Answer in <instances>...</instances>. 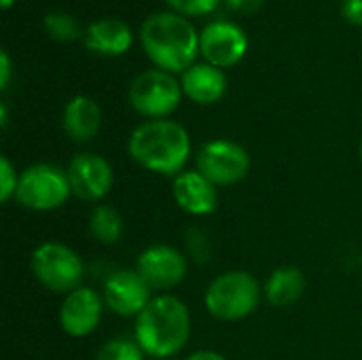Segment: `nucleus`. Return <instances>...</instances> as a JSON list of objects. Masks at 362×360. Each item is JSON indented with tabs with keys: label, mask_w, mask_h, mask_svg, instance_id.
Wrapping results in <instances>:
<instances>
[{
	"label": "nucleus",
	"mask_w": 362,
	"mask_h": 360,
	"mask_svg": "<svg viewBox=\"0 0 362 360\" xmlns=\"http://www.w3.org/2000/svg\"><path fill=\"white\" fill-rule=\"evenodd\" d=\"M132 159L155 174L178 176L191 155L189 132L170 119H155L138 125L127 142Z\"/></svg>",
	"instance_id": "obj_1"
},
{
	"label": "nucleus",
	"mask_w": 362,
	"mask_h": 360,
	"mask_svg": "<svg viewBox=\"0 0 362 360\" xmlns=\"http://www.w3.org/2000/svg\"><path fill=\"white\" fill-rule=\"evenodd\" d=\"M146 55L159 70L185 72L199 53V34L193 23L178 13H153L140 28Z\"/></svg>",
	"instance_id": "obj_2"
},
{
	"label": "nucleus",
	"mask_w": 362,
	"mask_h": 360,
	"mask_svg": "<svg viewBox=\"0 0 362 360\" xmlns=\"http://www.w3.org/2000/svg\"><path fill=\"white\" fill-rule=\"evenodd\" d=\"M191 335L189 308L172 295L153 297L136 318V342L144 354L168 359L178 354Z\"/></svg>",
	"instance_id": "obj_3"
},
{
	"label": "nucleus",
	"mask_w": 362,
	"mask_h": 360,
	"mask_svg": "<svg viewBox=\"0 0 362 360\" xmlns=\"http://www.w3.org/2000/svg\"><path fill=\"white\" fill-rule=\"evenodd\" d=\"M259 301L261 286L257 278L244 269L225 272L214 278L204 297L206 310L223 323H235L250 316L259 308Z\"/></svg>",
	"instance_id": "obj_4"
},
{
	"label": "nucleus",
	"mask_w": 362,
	"mask_h": 360,
	"mask_svg": "<svg viewBox=\"0 0 362 360\" xmlns=\"http://www.w3.org/2000/svg\"><path fill=\"white\" fill-rule=\"evenodd\" d=\"M72 195L68 172L51 163L30 166L19 174L15 199L34 212H49L62 208Z\"/></svg>",
	"instance_id": "obj_5"
},
{
	"label": "nucleus",
	"mask_w": 362,
	"mask_h": 360,
	"mask_svg": "<svg viewBox=\"0 0 362 360\" xmlns=\"http://www.w3.org/2000/svg\"><path fill=\"white\" fill-rule=\"evenodd\" d=\"M32 274L53 293H72L81 286L85 265L81 257L59 242H45L32 252Z\"/></svg>",
	"instance_id": "obj_6"
},
{
	"label": "nucleus",
	"mask_w": 362,
	"mask_h": 360,
	"mask_svg": "<svg viewBox=\"0 0 362 360\" xmlns=\"http://www.w3.org/2000/svg\"><path fill=\"white\" fill-rule=\"evenodd\" d=\"M127 95L132 108L138 115L155 121V119H165L178 108L182 100V85L172 76V72L159 68L144 70L132 81Z\"/></svg>",
	"instance_id": "obj_7"
},
{
	"label": "nucleus",
	"mask_w": 362,
	"mask_h": 360,
	"mask_svg": "<svg viewBox=\"0 0 362 360\" xmlns=\"http://www.w3.org/2000/svg\"><path fill=\"white\" fill-rule=\"evenodd\" d=\"M250 170L248 151L233 140L206 142L197 153V172L216 187H229L246 178Z\"/></svg>",
	"instance_id": "obj_8"
},
{
	"label": "nucleus",
	"mask_w": 362,
	"mask_h": 360,
	"mask_svg": "<svg viewBox=\"0 0 362 360\" xmlns=\"http://www.w3.org/2000/svg\"><path fill=\"white\" fill-rule=\"evenodd\" d=\"M248 38L231 21H212L199 34V53L206 64L216 68H231L240 64L246 55Z\"/></svg>",
	"instance_id": "obj_9"
},
{
	"label": "nucleus",
	"mask_w": 362,
	"mask_h": 360,
	"mask_svg": "<svg viewBox=\"0 0 362 360\" xmlns=\"http://www.w3.org/2000/svg\"><path fill=\"white\" fill-rule=\"evenodd\" d=\"M136 269L153 291H168L185 280L187 257L174 246L155 244L140 252Z\"/></svg>",
	"instance_id": "obj_10"
},
{
	"label": "nucleus",
	"mask_w": 362,
	"mask_h": 360,
	"mask_svg": "<svg viewBox=\"0 0 362 360\" xmlns=\"http://www.w3.org/2000/svg\"><path fill=\"white\" fill-rule=\"evenodd\" d=\"M104 303L119 316H140L151 303L153 289L138 274V269H119L104 282Z\"/></svg>",
	"instance_id": "obj_11"
},
{
	"label": "nucleus",
	"mask_w": 362,
	"mask_h": 360,
	"mask_svg": "<svg viewBox=\"0 0 362 360\" xmlns=\"http://www.w3.org/2000/svg\"><path fill=\"white\" fill-rule=\"evenodd\" d=\"M72 193L85 202H98L112 189L115 176L110 163L95 153H81L68 166Z\"/></svg>",
	"instance_id": "obj_12"
},
{
	"label": "nucleus",
	"mask_w": 362,
	"mask_h": 360,
	"mask_svg": "<svg viewBox=\"0 0 362 360\" xmlns=\"http://www.w3.org/2000/svg\"><path fill=\"white\" fill-rule=\"evenodd\" d=\"M104 297H100L93 289L78 286L76 291L68 293L59 308V325L64 333L70 337H87L91 335L102 318Z\"/></svg>",
	"instance_id": "obj_13"
},
{
	"label": "nucleus",
	"mask_w": 362,
	"mask_h": 360,
	"mask_svg": "<svg viewBox=\"0 0 362 360\" xmlns=\"http://www.w3.org/2000/svg\"><path fill=\"white\" fill-rule=\"evenodd\" d=\"M172 193L180 210L191 216H208L218 206V187L197 170H185L174 176Z\"/></svg>",
	"instance_id": "obj_14"
},
{
	"label": "nucleus",
	"mask_w": 362,
	"mask_h": 360,
	"mask_svg": "<svg viewBox=\"0 0 362 360\" xmlns=\"http://www.w3.org/2000/svg\"><path fill=\"white\" fill-rule=\"evenodd\" d=\"M182 93L197 104H214L227 91V79L212 64H193L180 76Z\"/></svg>",
	"instance_id": "obj_15"
},
{
	"label": "nucleus",
	"mask_w": 362,
	"mask_h": 360,
	"mask_svg": "<svg viewBox=\"0 0 362 360\" xmlns=\"http://www.w3.org/2000/svg\"><path fill=\"white\" fill-rule=\"evenodd\" d=\"M62 125L72 140L89 142L102 127V108L89 95H74L64 108Z\"/></svg>",
	"instance_id": "obj_16"
},
{
	"label": "nucleus",
	"mask_w": 362,
	"mask_h": 360,
	"mask_svg": "<svg viewBox=\"0 0 362 360\" xmlns=\"http://www.w3.org/2000/svg\"><path fill=\"white\" fill-rule=\"evenodd\" d=\"M134 42L132 28L121 19H98L85 30L87 49L102 55H123Z\"/></svg>",
	"instance_id": "obj_17"
},
{
	"label": "nucleus",
	"mask_w": 362,
	"mask_h": 360,
	"mask_svg": "<svg viewBox=\"0 0 362 360\" xmlns=\"http://www.w3.org/2000/svg\"><path fill=\"white\" fill-rule=\"evenodd\" d=\"M303 291H305V276L301 269L291 265L278 267L265 284V297L274 308L293 306L295 301L301 299Z\"/></svg>",
	"instance_id": "obj_18"
},
{
	"label": "nucleus",
	"mask_w": 362,
	"mask_h": 360,
	"mask_svg": "<svg viewBox=\"0 0 362 360\" xmlns=\"http://www.w3.org/2000/svg\"><path fill=\"white\" fill-rule=\"evenodd\" d=\"M89 229L100 244H117L123 236V219L110 206H95L89 216Z\"/></svg>",
	"instance_id": "obj_19"
},
{
	"label": "nucleus",
	"mask_w": 362,
	"mask_h": 360,
	"mask_svg": "<svg viewBox=\"0 0 362 360\" xmlns=\"http://www.w3.org/2000/svg\"><path fill=\"white\" fill-rule=\"evenodd\" d=\"M45 28L47 32L57 38V40H74L81 36V25L78 21L68 15V13H62V11H55V13H49L45 15Z\"/></svg>",
	"instance_id": "obj_20"
},
{
	"label": "nucleus",
	"mask_w": 362,
	"mask_h": 360,
	"mask_svg": "<svg viewBox=\"0 0 362 360\" xmlns=\"http://www.w3.org/2000/svg\"><path fill=\"white\" fill-rule=\"evenodd\" d=\"M98 360H144V352L136 339L132 342L121 337L106 342L98 352Z\"/></svg>",
	"instance_id": "obj_21"
},
{
	"label": "nucleus",
	"mask_w": 362,
	"mask_h": 360,
	"mask_svg": "<svg viewBox=\"0 0 362 360\" xmlns=\"http://www.w3.org/2000/svg\"><path fill=\"white\" fill-rule=\"evenodd\" d=\"M19 185V176L13 168V163L6 157H0V202L6 204L11 197H15Z\"/></svg>",
	"instance_id": "obj_22"
},
{
	"label": "nucleus",
	"mask_w": 362,
	"mask_h": 360,
	"mask_svg": "<svg viewBox=\"0 0 362 360\" xmlns=\"http://www.w3.org/2000/svg\"><path fill=\"white\" fill-rule=\"evenodd\" d=\"M180 15H206L212 13L221 0H165Z\"/></svg>",
	"instance_id": "obj_23"
},
{
	"label": "nucleus",
	"mask_w": 362,
	"mask_h": 360,
	"mask_svg": "<svg viewBox=\"0 0 362 360\" xmlns=\"http://www.w3.org/2000/svg\"><path fill=\"white\" fill-rule=\"evenodd\" d=\"M341 13L350 23L362 25V0H344L341 2Z\"/></svg>",
	"instance_id": "obj_24"
},
{
	"label": "nucleus",
	"mask_w": 362,
	"mask_h": 360,
	"mask_svg": "<svg viewBox=\"0 0 362 360\" xmlns=\"http://www.w3.org/2000/svg\"><path fill=\"white\" fill-rule=\"evenodd\" d=\"M225 2H227V6H229L231 11L248 15V13L259 11V8H261V4H263L265 0H225Z\"/></svg>",
	"instance_id": "obj_25"
},
{
	"label": "nucleus",
	"mask_w": 362,
	"mask_h": 360,
	"mask_svg": "<svg viewBox=\"0 0 362 360\" xmlns=\"http://www.w3.org/2000/svg\"><path fill=\"white\" fill-rule=\"evenodd\" d=\"M11 81V59H8V53L2 51L0 53V89H6Z\"/></svg>",
	"instance_id": "obj_26"
},
{
	"label": "nucleus",
	"mask_w": 362,
	"mask_h": 360,
	"mask_svg": "<svg viewBox=\"0 0 362 360\" xmlns=\"http://www.w3.org/2000/svg\"><path fill=\"white\" fill-rule=\"evenodd\" d=\"M187 360H227L223 354L214 352V350H199V352H193Z\"/></svg>",
	"instance_id": "obj_27"
},
{
	"label": "nucleus",
	"mask_w": 362,
	"mask_h": 360,
	"mask_svg": "<svg viewBox=\"0 0 362 360\" xmlns=\"http://www.w3.org/2000/svg\"><path fill=\"white\" fill-rule=\"evenodd\" d=\"M15 0H0V4H2V8H11V4H13Z\"/></svg>",
	"instance_id": "obj_28"
},
{
	"label": "nucleus",
	"mask_w": 362,
	"mask_h": 360,
	"mask_svg": "<svg viewBox=\"0 0 362 360\" xmlns=\"http://www.w3.org/2000/svg\"><path fill=\"white\" fill-rule=\"evenodd\" d=\"M361 157H362V144H361Z\"/></svg>",
	"instance_id": "obj_29"
}]
</instances>
